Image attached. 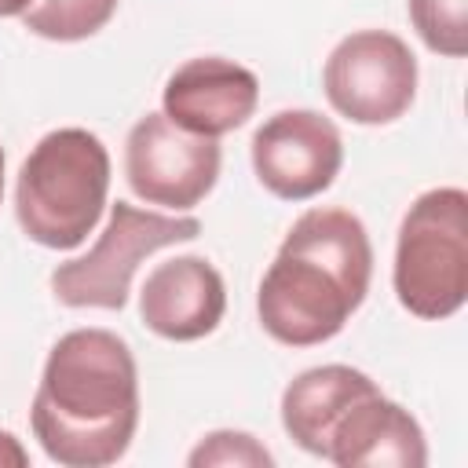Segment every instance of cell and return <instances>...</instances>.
<instances>
[{
    "label": "cell",
    "mask_w": 468,
    "mask_h": 468,
    "mask_svg": "<svg viewBox=\"0 0 468 468\" xmlns=\"http://www.w3.org/2000/svg\"><path fill=\"white\" fill-rule=\"evenodd\" d=\"M29 424L40 450L66 468H106L139 424V369L110 329H69L48 351Z\"/></svg>",
    "instance_id": "1"
},
{
    "label": "cell",
    "mask_w": 468,
    "mask_h": 468,
    "mask_svg": "<svg viewBox=\"0 0 468 468\" xmlns=\"http://www.w3.org/2000/svg\"><path fill=\"white\" fill-rule=\"evenodd\" d=\"M197 234L201 223L194 216H165L117 201L110 205V219L88 256L66 260L51 271V292L66 307L121 311L128 303L135 267L168 245L194 241Z\"/></svg>",
    "instance_id": "5"
},
{
    "label": "cell",
    "mask_w": 468,
    "mask_h": 468,
    "mask_svg": "<svg viewBox=\"0 0 468 468\" xmlns=\"http://www.w3.org/2000/svg\"><path fill=\"white\" fill-rule=\"evenodd\" d=\"M110 194V154L88 128L48 132L18 168L15 216L29 241L77 249L102 219Z\"/></svg>",
    "instance_id": "3"
},
{
    "label": "cell",
    "mask_w": 468,
    "mask_h": 468,
    "mask_svg": "<svg viewBox=\"0 0 468 468\" xmlns=\"http://www.w3.org/2000/svg\"><path fill=\"white\" fill-rule=\"evenodd\" d=\"M369 278L366 223L347 208H307L260 278V325L289 347L325 344L362 307Z\"/></svg>",
    "instance_id": "2"
},
{
    "label": "cell",
    "mask_w": 468,
    "mask_h": 468,
    "mask_svg": "<svg viewBox=\"0 0 468 468\" xmlns=\"http://www.w3.org/2000/svg\"><path fill=\"white\" fill-rule=\"evenodd\" d=\"M227 311L219 271L205 256H176L157 263L139 292V318L165 340H201Z\"/></svg>",
    "instance_id": "10"
},
{
    "label": "cell",
    "mask_w": 468,
    "mask_h": 468,
    "mask_svg": "<svg viewBox=\"0 0 468 468\" xmlns=\"http://www.w3.org/2000/svg\"><path fill=\"white\" fill-rule=\"evenodd\" d=\"M325 461L340 468H424L428 442L417 417L377 388L340 413L329 431Z\"/></svg>",
    "instance_id": "11"
},
{
    "label": "cell",
    "mask_w": 468,
    "mask_h": 468,
    "mask_svg": "<svg viewBox=\"0 0 468 468\" xmlns=\"http://www.w3.org/2000/svg\"><path fill=\"white\" fill-rule=\"evenodd\" d=\"M219 143L172 124L165 113H146L124 139L128 186L146 201L186 212L208 197L219 179Z\"/></svg>",
    "instance_id": "7"
},
{
    "label": "cell",
    "mask_w": 468,
    "mask_h": 468,
    "mask_svg": "<svg viewBox=\"0 0 468 468\" xmlns=\"http://www.w3.org/2000/svg\"><path fill=\"white\" fill-rule=\"evenodd\" d=\"M369 391H377V380H369L362 369L340 362L303 369L282 391V428L300 450L325 457L333 424L355 399Z\"/></svg>",
    "instance_id": "12"
},
{
    "label": "cell",
    "mask_w": 468,
    "mask_h": 468,
    "mask_svg": "<svg viewBox=\"0 0 468 468\" xmlns=\"http://www.w3.org/2000/svg\"><path fill=\"white\" fill-rule=\"evenodd\" d=\"M322 88L329 106L355 124H391L417 95V58L388 29L347 33L325 58Z\"/></svg>",
    "instance_id": "6"
},
{
    "label": "cell",
    "mask_w": 468,
    "mask_h": 468,
    "mask_svg": "<svg viewBox=\"0 0 468 468\" xmlns=\"http://www.w3.org/2000/svg\"><path fill=\"white\" fill-rule=\"evenodd\" d=\"M26 464H29L26 446L11 431H0V468H26Z\"/></svg>",
    "instance_id": "16"
},
{
    "label": "cell",
    "mask_w": 468,
    "mask_h": 468,
    "mask_svg": "<svg viewBox=\"0 0 468 468\" xmlns=\"http://www.w3.org/2000/svg\"><path fill=\"white\" fill-rule=\"evenodd\" d=\"M256 102H260L256 73L219 55L186 58L183 66L172 69L161 91V113L172 124L208 139L241 128L256 113Z\"/></svg>",
    "instance_id": "9"
},
{
    "label": "cell",
    "mask_w": 468,
    "mask_h": 468,
    "mask_svg": "<svg viewBox=\"0 0 468 468\" xmlns=\"http://www.w3.org/2000/svg\"><path fill=\"white\" fill-rule=\"evenodd\" d=\"M0 201H4V150H0Z\"/></svg>",
    "instance_id": "18"
},
{
    "label": "cell",
    "mask_w": 468,
    "mask_h": 468,
    "mask_svg": "<svg viewBox=\"0 0 468 468\" xmlns=\"http://www.w3.org/2000/svg\"><path fill=\"white\" fill-rule=\"evenodd\" d=\"M186 464L190 468H271L274 457L256 435L234 431V428H219V431H208L190 450Z\"/></svg>",
    "instance_id": "15"
},
{
    "label": "cell",
    "mask_w": 468,
    "mask_h": 468,
    "mask_svg": "<svg viewBox=\"0 0 468 468\" xmlns=\"http://www.w3.org/2000/svg\"><path fill=\"white\" fill-rule=\"evenodd\" d=\"M117 11V0H33L22 26L44 40L73 44L99 33Z\"/></svg>",
    "instance_id": "13"
},
{
    "label": "cell",
    "mask_w": 468,
    "mask_h": 468,
    "mask_svg": "<svg viewBox=\"0 0 468 468\" xmlns=\"http://www.w3.org/2000/svg\"><path fill=\"white\" fill-rule=\"evenodd\" d=\"M29 7H33V0H0V18H15V15L22 18Z\"/></svg>",
    "instance_id": "17"
},
{
    "label": "cell",
    "mask_w": 468,
    "mask_h": 468,
    "mask_svg": "<svg viewBox=\"0 0 468 468\" xmlns=\"http://www.w3.org/2000/svg\"><path fill=\"white\" fill-rule=\"evenodd\" d=\"M252 172L282 201H307L333 186L344 143L318 110H278L252 132Z\"/></svg>",
    "instance_id": "8"
},
{
    "label": "cell",
    "mask_w": 468,
    "mask_h": 468,
    "mask_svg": "<svg viewBox=\"0 0 468 468\" xmlns=\"http://www.w3.org/2000/svg\"><path fill=\"white\" fill-rule=\"evenodd\" d=\"M417 37L450 58L468 51V0H406Z\"/></svg>",
    "instance_id": "14"
},
{
    "label": "cell",
    "mask_w": 468,
    "mask_h": 468,
    "mask_svg": "<svg viewBox=\"0 0 468 468\" xmlns=\"http://www.w3.org/2000/svg\"><path fill=\"white\" fill-rule=\"evenodd\" d=\"M395 296L417 318H450L468 300V194L424 190L399 223Z\"/></svg>",
    "instance_id": "4"
}]
</instances>
